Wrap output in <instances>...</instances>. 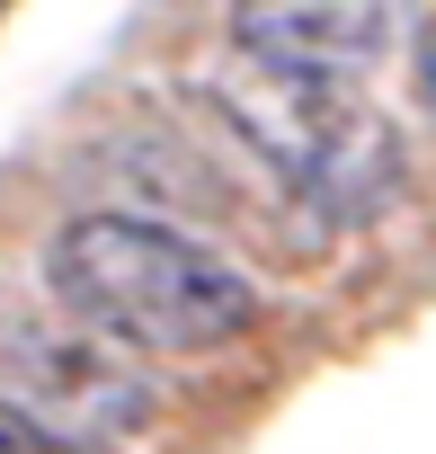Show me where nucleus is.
Returning a JSON list of instances; mask_svg holds the SVG:
<instances>
[{"mask_svg": "<svg viewBox=\"0 0 436 454\" xmlns=\"http://www.w3.org/2000/svg\"><path fill=\"white\" fill-rule=\"evenodd\" d=\"M45 286L125 356H205L259 321V286L152 214H72L45 250Z\"/></svg>", "mask_w": 436, "mask_h": 454, "instance_id": "nucleus-1", "label": "nucleus"}, {"mask_svg": "<svg viewBox=\"0 0 436 454\" xmlns=\"http://www.w3.org/2000/svg\"><path fill=\"white\" fill-rule=\"evenodd\" d=\"M223 125L321 214L339 223H374L401 196V134L383 107L356 98V81H321V72H276V63H232L214 81Z\"/></svg>", "mask_w": 436, "mask_h": 454, "instance_id": "nucleus-2", "label": "nucleus"}, {"mask_svg": "<svg viewBox=\"0 0 436 454\" xmlns=\"http://www.w3.org/2000/svg\"><path fill=\"white\" fill-rule=\"evenodd\" d=\"M0 383H10L19 410H36L45 427H63L72 445L81 436H134L160 401L152 383L134 374V356L98 330H36V321H10L0 330Z\"/></svg>", "mask_w": 436, "mask_h": 454, "instance_id": "nucleus-3", "label": "nucleus"}, {"mask_svg": "<svg viewBox=\"0 0 436 454\" xmlns=\"http://www.w3.org/2000/svg\"><path fill=\"white\" fill-rule=\"evenodd\" d=\"M223 10H232V45L276 72L356 81L392 45V0H223Z\"/></svg>", "mask_w": 436, "mask_h": 454, "instance_id": "nucleus-4", "label": "nucleus"}, {"mask_svg": "<svg viewBox=\"0 0 436 454\" xmlns=\"http://www.w3.org/2000/svg\"><path fill=\"white\" fill-rule=\"evenodd\" d=\"M0 454H90V445H72L63 427H45L36 410H19L10 392H0Z\"/></svg>", "mask_w": 436, "mask_h": 454, "instance_id": "nucleus-5", "label": "nucleus"}]
</instances>
